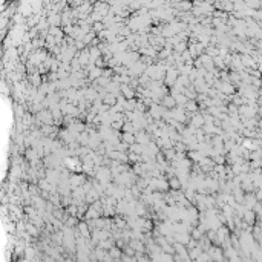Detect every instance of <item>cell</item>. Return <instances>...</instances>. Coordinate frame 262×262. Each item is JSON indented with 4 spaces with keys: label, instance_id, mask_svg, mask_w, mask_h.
Returning <instances> with one entry per match:
<instances>
[{
    "label": "cell",
    "instance_id": "6",
    "mask_svg": "<svg viewBox=\"0 0 262 262\" xmlns=\"http://www.w3.org/2000/svg\"><path fill=\"white\" fill-rule=\"evenodd\" d=\"M103 28H104V26H103V23H95V26H94L95 31H103Z\"/></svg>",
    "mask_w": 262,
    "mask_h": 262
},
{
    "label": "cell",
    "instance_id": "3",
    "mask_svg": "<svg viewBox=\"0 0 262 262\" xmlns=\"http://www.w3.org/2000/svg\"><path fill=\"white\" fill-rule=\"evenodd\" d=\"M117 101H118V100L115 98V95H114V94H107V95L104 97V100H103V103H104V104H107V106H109V104L112 106V104H115Z\"/></svg>",
    "mask_w": 262,
    "mask_h": 262
},
{
    "label": "cell",
    "instance_id": "1",
    "mask_svg": "<svg viewBox=\"0 0 262 262\" xmlns=\"http://www.w3.org/2000/svg\"><path fill=\"white\" fill-rule=\"evenodd\" d=\"M169 187L172 190H179L181 189V181L176 178V176H172L169 179Z\"/></svg>",
    "mask_w": 262,
    "mask_h": 262
},
{
    "label": "cell",
    "instance_id": "2",
    "mask_svg": "<svg viewBox=\"0 0 262 262\" xmlns=\"http://www.w3.org/2000/svg\"><path fill=\"white\" fill-rule=\"evenodd\" d=\"M163 104L166 106V107H169V109H172L173 106H176V100L173 98V97H164L163 98Z\"/></svg>",
    "mask_w": 262,
    "mask_h": 262
},
{
    "label": "cell",
    "instance_id": "4",
    "mask_svg": "<svg viewBox=\"0 0 262 262\" xmlns=\"http://www.w3.org/2000/svg\"><path fill=\"white\" fill-rule=\"evenodd\" d=\"M121 89H123V94H124L127 98H132V97H134V92H132V90L129 89V86H126V84H124Z\"/></svg>",
    "mask_w": 262,
    "mask_h": 262
},
{
    "label": "cell",
    "instance_id": "5",
    "mask_svg": "<svg viewBox=\"0 0 262 262\" xmlns=\"http://www.w3.org/2000/svg\"><path fill=\"white\" fill-rule=\"evenodd\" d=\"M101 74H103L101 69H94L92 72H90V78H97V77H100Z\"/></svg>",
    "mask_w": 262,
    "mask_h": 262
}]
</instances>
